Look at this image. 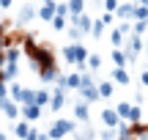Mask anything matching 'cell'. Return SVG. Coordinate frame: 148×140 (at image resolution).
<instances>
[{
	"mask_svg": "<svg viewBox=\"0 0 148 140\" xmlns=\"http://www.w3.org/2000/svg\"><path fill=\"white\" fill-rule=\"evenodd\" d=\"M63 58H66V63H77L82 71H88V69H85V58H88V49H85L82 44H69V47H63Z\"/></svg>",
	"mask_w": 148,
	"mask_h": 140,
	"instance_id": "1",
	"label": "cell"
},
{
	"mask_svg": "<svg viewBox=\"0 0 148 140\" xmlns=\"http://www.w3.org/2000/svg\"><path fill=\"white\" fill-rule=\"evenodd\" d=\"M140 49H143V38L129 33V38H123V47H121V52L126 55V63H134V60H137Z\"/></svg>",
	"mask_w": 148,
	"mask_h": 140,
	"instance_id": "2",
	"label": "cell"
},
{
	"mask_svg": "<svg viewBox=\"0 0 148 140\" xmlns=\"http://www.w3.org/2000/svg\"><path fill=\"white\" fill-rule=\"evenodd\" d=\"M77 129V126H74V121H66V118H58L55 121L52 126H49V140H60V137H66V135H71V132Z\"/></svg>",
	"mask_w": 148,
	"mask_h": 140,
	"instance_id": "3",
	"label": "cell"
},
{
	"mask_svg": "<svg viewBox=\"0 0 148 140\" xmlns=\"http://www.w3.org/2000/svg\"><path fill=\"white\" fill-rule=\"evenodd\" d=\"M101 124H104L107 129H115V126L121 124V118H118L115 107H104V110H101Z\"/></svg>",
	"mask_w": 148,
	"mask_h": 140,
	"instance_id": "4",
	"label": "cell"
},
{
	"mask_svg": "<svg viewBox=\"0 0 148 140\" xmlns=\"http://www.w3.org/2000/svg\"><path fill=\"white\" fill-rule=\"evenodd\" d=\"M74 118H77L79 124H88V118H90V104L88 102H77V104H74Z\"/></svg>",
	"mask_w": 148,
	"mask_h": 140,
	"instance_id": "5",
	"label": "cell"
},
{
	"mask_svg": "<svg viewBox=\"0 0 148 140\" xmlns=\"http://www.w3.org/2000/svg\"><path fill=\"white\" fill-rule=\"evenodd\" d=\"M71 22H74V27H77V30L82 33V36H88V33H90V25H93V19H90L88 14H79V16H74Z\"/></svg>",
	"mask_w": 148,
	"mask_h": 140,
	"instance_id": "6",
	"label": "cell"
},
{
	"mask_svg": "<svg viewBox=\"0 0 148 140\" xmlns=\"http://www.w3.org/2000/svg\"><path fill=\"white\" fill-rule=\"evenodd\" d=\"M63 104H66V91H52L49 93V107L55 110V113H58V110H63Z\"/></svg>",
	"mask_w": 148,
	"mask_h": 140,
	"instance_id": "7",
	"label": "cell"
},
{
	"mask_svg": "<svg viewBox=\"0 0 148 140\" xmlns=\"http://www.w3.org/2000/svg\"><path fill=\"white\" fill-rule=\"evenodd\" d=\"M132 11H134V3H118L115 16H118V19H123V22H132Z\"/></svg>",
	"mask_w": 148,
	"mask_h": 140,
	"instance_id": "8",
	"label": "cell"
},
{
	"mask_svg": "<svg viewBox=\"0 0 148 140\" xmlns=\"http://www.w3.org/2000/svg\"><path fill=\"white\" fill-rule=\"evenodd\" d=\"M96 91H99V99H110L115 85H112V80H104V82H96Z\"/></svg>",
	"mask_w": 148,
	"mask_h": 140,
	"instance_id": "9",
	"label": "cell"
},
{
	"mask_svg": "<svg viewBox=\"0 0 148 140\" xmlns=\"http://www.w3.org/2000/svg\"><path fill=\"white\" fill-rule=\"evenodd\" d=\"M66 8H69V16L74 19V16L85 14V0H69V3H66Z\"/></svg>",
	"mask_w": 148,
	"mask_h": 140,
	"instance_id": "10",
	"label": "cell"
},
{
	"mask_svg": "<svg viewBox=\"0 0 148 140\" xmlns=\"http://www.w3.org/2000/svg\"><path fill=\"white\" fill-rule=\"evenodd\" d=\"M77 88H79V71L63 74V91H77Z\"/></svg>",
	"mask_w": 148,
	"mask_h": 140,
	"instance_id": "11",
	"label": "cell"
},
{
	"mask_svg": "<svg viewBox=\"0 0 148 140\" xmlns=\"http://www.w3.org/2000/svg\"><path fill=\"white\" fill-rule=\"evenodd\" d=\"M38 16H41L44 22H52V16H55V0H49V3H44L41 8H38Z\"/></svg>",
	"mask_w": 148,
	"mask_h": 140,
	"instance_id": "12",
	"label": "cell"
},
{
	"mask_svg": "<svg viewBox=\"0 0 148 140\" xmlns=\"http://www.w3.org/2000/svg\"><path fill=\"white\" fill-rule=\"evenodd\" d=\"M112 82H118V85H129L132 77H129L126 69H112Z\"/></svg>",
	"mask_w": 148,
	"mask_h": 140,
	"instance_id": "13",
	"label": "cell"
},
{
	"mask_svg": "<svg viewBox=\"0 0 148 140\" xmlns=\"http://www.w3.org/2000/svg\"><path fill=\"white\" fill-rule=\"evenodd\" d=\"M22 115H25V121H36L38 115H41V107H36V104H22Z\"/></svg>",
	"mask_w": 148,
	"mask_h": 140,
	"instance_id": "14",
	"label": "cell"
},
{
	"mask_svg": "<svg viewBox=\"0 0 148 140\" xmlns=\"http://www.w3.org/2000/svg\"><path fill=\"white\" fill-rule=\"evenodd\" d=\"M132 22H148V8L140 3H134V11H132Z\"/></svg>",
	"mask_w": 148,
	"mask_h": 140,
	"instance_id": "15",
	"label": "cell"
},
{
	"mask_svg": "<svg viewBox=\"0 0 148 140\" xmlns=\"http://www.w3.org/2000/svg\"><path fill=\"white\" fill-rule=\"evenodd\" d=\"M115 113H118V118H121V121H126V124H129V115H132V102H121V104L115 107Z\"/></svg>",
	"mask_w": 148,
	"mask_h": 140,
	"instance_id": "16",
	"label": "cell"
},
{
	"mask_svg": "<svg viewBox=\"0 0 148 140\" xmlns=\"http://www.w3.org/2000/svg\"><path fill=\"white\" fill-rule=\"evenodd\" d=\"M0 107H3V113L8 115V118H16V115H19V107H16L14 102H8V99H3V102H0Z\"/></svg>",
	"mask_w": 148,
	"mask_h": 140,
	"instance_id": "17",
	"label": "cell"
},
{
	"mask_svg": "<svg viewBox=\"0 0 148 140\" xmlns=\"http://www.w3.org/2000/svg\"><path fill=\"white\" fill-rule=\"evenodd\" d=\"M85 69H90V71H96V69H101V55H96V52H90L88 58H85Z\"/></svg>",
	"mask_w": 148,
	"mask_h": 140,
	"instance_id": "18",
	"label": "cell"
},
{
	"mask_svg": "<svg viewBox=\"0 0 148 140\" xmlns=\"http://www.w3.org/2000/svg\"><path fill=\"white\" fill-rule=\"evenodd\" d=\"M123 38H126V36H123L118 27H112V30H110V41H112V47H115V49H121V47H123Z\"/></svg>",
	"mask_w": 148,
	"mask_h": 140,
	"instance_id": "19",
	"label": "cell"
},
{
	"mask_svg": "<svg viewBox=\"0 0 148 140\" xmlns=\"http://www.w3.org/2000/svg\"><path fill=\"white\" fill-rule=\"evenodd\" d=\"M112 63H115V69H126V55L121 52V49H112Z\"/></svg>",
	"mask_w": 148,
	"mask_h": 140,
	"instance_id": "20",
	"label": "cell"
},
{
	"mask_svg": "<svg viewBox=\"0 0 148 140\" xmlns=\"http://www.w3.org/2000/svg\"><path fill=\"white\" fill-rule=\"evenodd\" d=\"M33 104H36V107H44V104H49V91H36V96H33Z\"/></svg>",
	"mask_w": 148,
	"mask_h": 140,
	"instance_id": "21",
	"label": "cell"
},
{
	"mask_svg": "<svg viewBox=\"0 0 148 140\" xmlns=\"http://www.w3.org/2000/svg\"><path fill=\"white\" fill-rule=\"evenodd\" d=\"M74 132H77V140H93V137H96V132L90 129L88 124H85L82 129H74Z\"/></svg>",
	"mask_w": 148,
	"mask_h": 140,
	"instance_id": "22",
	"label": "cell"
},
{
	"mask_svg": "<svg viewBox=\"0 0 148 140\" xmlns=\"http://www.w3.org/2000/svg\"><path fill=\"white\" fill-rule=\"evenodd\" d=\"M33 16H36V8H33V5H22V11H19V22H30Z\"/></svg>",
	"mask_w": 148,
	"mask_h": 140,
	"instance_id": "23",
	"label": "cell"
},
{
	"mask_svg": "<svg viewBox=\"0 0 148 140\" xmlns=\"http://www.w3.org/2000/svg\"><path fill=\"white\" fill-rule=\"evenodd\" d=\"M132 33H134V36H140V38H143L145 33H148V22H132Z\"/></svg>",
	"mask_w": 148,
	"mask_h": 140,
	"instance_id": "24",
	"label": "cell"
},
{
	"mask_svg": "<svg viewBox=\"0 0 148 140\" xmlns=\"http://www.w3.org/2000/svg\"><path fill=\"white\" fill-rule=\"evenodd\" d=\"M90 36H93V38H101V36H104V25H101L99 19H93V25H90Z\"/></svg>",
	"mask_w": 148,
	"mask_h": 140,
	"instance_id": "25",
	"label": "cell"
},
{
	"mask_svg": "<svg viewBox=\"0 0 148 140\" xmlns=\"http://www.w3.org/2000/svg\"><path fill=\"white\" fill-rule=\"evenodd\" d=\"M140 118H143V110H140V104H132V115H129V124H140Z\"/></svg>",
	"mask_w": 148,
	"mask_h": 140,
	"instance_id": "26",
	"label": "cell"
},
{
	"mask_svg": "<svg viewBox=\"0 0 148 140\" xmlns=\"http://www.w3.org/2000/svg\"><path fill=\"white\" fill-rule=\"evenodd\" d=\"M27 132H30V126H27V121H22V124H16V137H22V140H25V137H27Z\"/></svg>",
	"mask_w": 148,
	"mask_h": 140,
	"instance_id": "27",
	"label": "cell"
},
{
	"mask_svg": "<svg viewBox=\"0 0 148 140\" xmlns=\"http://www.w3.org/2000/svg\"><path fill=\"white\" fill-rule=\"evenodd\" d=\"M104 3V14H115V8H118V0H101Z\"/></svg>",
	"mask_w": 148,
	"mask_h": 140,
	"instance_id": "28",
	"label": "cell"
},
{
	"mask_svg": "<svg viewBox=\"0 0 148 140\" xmlns=\"http://www.w3.org/2000/svg\"><path fill=\"white\" fill-rule=\"evenodd\" d=\"M52 27L55 30H66V16H52Z\"/></svg>",
	"mask_w": 148,
	"mask_h": 140,
	"instance_id": "29",
	"label": "cell"
},
{
	"mask_svg": "<svg viewBox=\"0 0 148 140\" xmlns=\"http://www.w3.org/2000/svg\"><path fill=\"white\" fill-rule=\"evenodd\" d=\"M99 22H101L104 27H110L112 22H115V14H101V19H99Z\"/></svg>",
	"mask_w": 148,
	"mask_h": 140,
	"instance_id": "30",
	"label": "cell"
},
{
	"mask_svg": "<svg viewBox=\"0 0 148 140\" xmlns=\"http://www.w3.org/2000/svg\"><path fill=\"white\" fill-rule=\"evenodd\" d=\"M69 36L74 38V44H79V38H85V36H82V33H79V30H77V27H74V25L69 27Z\"/></svg>",
	"mask_w": 148,
	"mask_h": 140,
	"instance_id": "31",
	"label": "cell"
},
{
	"mask_svg": "<svg viewBox=\"0 0 148 140\" xmlns=\"http://www.w3.org/2000/svg\"><path fill=\"white\" fill-rule=\"evenodd\" d=\"M99 137H101V140H118V135H115V129H104V132H101Z\"/></svg>",
	"mask_w": 148,
	"mask_h": 140,
	"instance_id": "32",
	"label": "cell"
},
{
	"mask_svg": "<svg viewBox=\"0 0 148 140\" xmlns=\"http://www.w3.org/2000/svg\"><path fill=\"white\" fill-rule=\"evenodd\" d=\"M118 30H121L123 36H129V33H132V22H121V25H118Z\"/></svg>",
	"mask_w": 148,
	"mask_h": 140,
	"instance_id": "33",
	"label": "cell"
},
{
	"mask_svg": "<svg viewBox=\"0 0 148 140\" xmlns=\"http://www.w3.org/2000/svg\"><path fill=\"white\" fill-rule=\"evenodd\" d=\"M36 137H38V132H36V129H30V132H27V137H25V140H36Z\"/></svg>",
	"mask_w": 148,
	"mask_h": 140,
	"instance_id": "34",
	"label": "cell"
},
{
	"mask_svg": "<svg viewBox=\"0 0 148 140\" xmlns=\"http://www.w3.org/2000/svg\"><path fill=\"white\" fill-rule=\"evenodd\" d=\"M140 82H143V85H148V71H143V74H140Z\"/></svg>",
	"mask_w": 148,
	"mask_h": 140,
	"instance_id": "35",
	"label": "cell"
},
{
	"mask_svg": "<svg viewBox=\"0 0 148 140\" xmlns=\"http://www.w3.org/2000/svg\"><path fill=\"white\" fill-rule=\"evenodd\" d=\"M11 5V0H0V8H8Z\"/></svg>",
	"mask_w": 148,
	"mask_h": 140,
	"instance_id": "36",
	"label": "cell"
},
{
	"mask_svg": "<svg viewBox=\"0 0 148 140\" xmlns=\"http://www.w3.org/2000/svg\"><path fill=\"white\" fill-rule=\"evenodd\" d=\"M143 49H145V58H148V38H145V41H143Z\"/></svg>",
	"mask_w": 148,
	"mask_h": 140,
	"instance_id": "37",
	"label": "cell"
},
{
	"mask_svg": "<svg viewBox=\"0 0 148 140\" xmlns=\"http://www.w3.org/2000/svg\"><path fill=\"white\" fill-rule=\"evenodd\" d=\"M36 140H49V135H38V137H36Z\"/></svg>",
	"mask_w": 148,
	"mask_h": 140,
	"instance_id": "38",
	"label": "cell"
},
{
	"mask_svg": "<svg viewBox=\"0 0 148 140\" xmlns=\"http://www.w3.org/2000/svg\"><path fill=\"white\" fill-rule=\"evenodd\" d=\"M137 3H140V5H145V8H148V0H137Z\"/></svg>",
	"mask_w": 148,
	"mask_h": 140,
	"instance_id": "39",
	"label": "cell"
},
{
	"mask_svg": "<svg viewBox=\"0 0 148 140\" xmlns=\"http://www.w3.org/2000/svg\"><path fill=\"white\" fill-rule=\"evenodd\" d=\"M0 33H3V25H0Z\"/></svg>",
	"mask_w": 148,
	"mask_h": 140,
	"instance_id": "40",
	"label": "cell"
},
{
	"mask_svg": "<svg viewBox=\"0 0 148 140\" xmlns=\"http://www.w3.org/2000/svg\"><path fill=\"white\" fill-rule=\"evenodd\" d=\"M44 3H49V0H44Z\"/></svg>",
	"mask_w": 148,
	"mask_h": 140,
	"instance_id": "41",
	"label": "cell"
}]
</instances>
